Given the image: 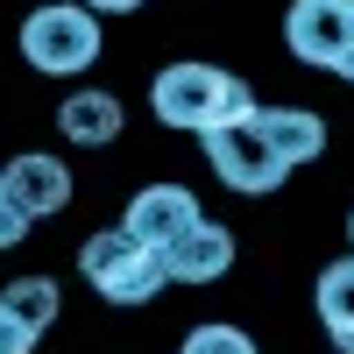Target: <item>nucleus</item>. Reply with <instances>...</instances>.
Returning <instances> with one entry per match:
<instances>
[{"label": "nucleus", "mask_w": 354, "mask_h": 354, "mask_svg": "<svg viewBox=\"0 0 354 354\" xmlns=\"http://www.w3.org/2000/svg\"><path fill=\"white\" fill-rule=\"evenodd\" d=\"M156 255H163V277H170V283H220V277L234 270V234H227L220 220L198 213L185 234H170Z\"/></svg>", "instance_id": "7"}, {"label": "nucleus", "mask_w": 354, "mask_h": 354, "mask_svg": "<svg viewBox=\"0 0 354 354\" xmlns=\"http://www.w3.org/2000/svg\"><path fill=\"white\" fill-rule=\"evenodd\" d=\"M21 241H28V220L15 213L8 198H0V248H21Z\"/></svg>", "instance_id": "15"}, {"label": "nucleus", "mask_w": 354, "mask_h": 354, "mask_svg": "<svg viewBox=\"0 0 354 354\" xmlns=\"http://www.w3.org/2000/svg\"><path fill=\"white\" fill-rule=\"evenodd\" d=\"M0 312H15L21 326L43 340V333L57 326V312H64V298H57V283H50V277H15L8 290H0Z\"/></svg>", "instance_id": "12"}, {"label": "nucleus", "mask_w": 354, "mask_h": 354, "mask_svg": "<svg viewBox=\"0 0 354 354\" xmlns=\"http://www.w3.org/2000/svg\"><path fill=\"white\" fill-rule=\"evenodd\" d=\"M347 255H354V213H347Z\"/></svg>", "instance_id": "18"}, {"label": "nucleus", "mask_w": 354, "mask_h": 354, "mask_svg": "<svg viewBox=\"0 0 354 354\" xmlns=\"http://www.w3.org/2000/svg\"><path fill=\"white\" fill-rule=\"evenodd\" d=\"M333 71H340V78L354 85V43H347V57H340V64H333Z\"/></svg>", "instance_id": "17"}, {"label": "nucleus", "mask_w": 354, "mask_h": 354, "mask_svg": "<svg viewBox=\"0 0 354 354\" xmlns=\"http://www.w3.org/2000/svg\"><path fill=\"white\" fill-rule=\"evenodd\" d=\"M78 277L93 283V298H106V305H149L156 290L170 283L163 255L149 241H135L128 227H100L93 241L78 248Z\"/></svg>", "instance_id": "2"}, {"label": "nucleus", "mask_w": 354, "mask_h": 354, "mask_svg": "<svg viewBox=\"0 0 354 354\" xmlns=\"http://www.w3.org/2000/svg\"><path fill=\"white\" fill-rule=\"evenodd\" d=\"M21 57L43 78H78L85 64H100V15L78 0H50L21 21Z\"/></svg>", "instance_id": "3"}, {"label": "nucleus", "mask_w": 354, "mask_h": 354, "mask_svg": "<svg viewBox=\"0 0 354 354\" xmlns=\"http://www.w3.org/2000/svg\"><path fill=\"white\" fill-rule=\"evenodd\" d=\"M192 220H198V198L185 185H149V192H135L128 213H121V227L135 234V241H149V248H163L170 234H185Z\"/></svg>", "instance_id": "8"}, {"label": "nucleus", "mask_w": 354, "mask_h": 354, "mask_svg": "<svg viewBox=\"0 0 354 354\" xmlns=\"http://www.w3.org/2000/svg\"><path fill=\"white\" fill-rule=\"evenodd\" d=\"M340 8H354V0H340Z\"/></svg>", "instance_id": "19"}, {"label": "nucleus", "mask_w": 354, "mask_h": 354, "mask_svg": "<svg viewBox=\"0 0 354 354\" xmlns=\"http://www.w3.org/2000/svg\"><path fill=\"white\" fill-rule=\"evenodd\" d=\"M28 347H36V333H28L15 312H0V354H28Z\"/></svg>", "instance_id": "14"}, {"label": "nucleus", "mask_w": 354, "mask_h": 354, "mask_svg": "<svg viewBox=\"0 0 354 354\" xmlns=\"http://www.w3.org/2000/svg\"><path fill=\"white\" fill-rule=\"evenodd\" d=\"M255 128H262V142L277 149L283 170H298V163H312V156H326V121H319L312 106H255Z\"/></svg>", "instance_id": "9"}, {"label": "nucleus", "mask_w": 354, "mask_h": 354, "mask_svg": "<svg viewBox=\"0 0 354 354\" xmlns=\"http://www.w3.org/2000/svg\"><path fill=\"white\" fill-rule=\"evenodd\" d=\"M205 142V163H213V177L227 192H248V198H262V192H277L283 185V163H277V149L262 142V128H255V113H241V121H220V128H205L198 135Z\"/></svg>", "instance_id": "4"}, {"label": "nucleus", "mask_w": 354, "mask_h": 354, "mask_svg": "<svg viewBox=\"0 0 354 354\" xmlns=\"http://www.w3.org/2000/svg\"><path fill=\"white\" fill-rule=\"evenodd\" d=\"M185 354H255V340L241 326H227V319H205V326L185 333Z\"/></svg>", "instance_id": "13"}, {"label": "nucleus", "mask_w": 354, "mask_h": 354, "mask_svg": "<svg viewBox=\"0 0 354 354\" xmlns=\"http://www.w3.org/2000/svg\"><path fill=\"white\" fill-rule=\"evenodd\" d=\"M78 8H93V15H135L142 0H78Z\"/></svg>", "instance_id": "16"}, {"label": "nucleus", "mask_w": 354, "mask_h": 354, "mask_svg": "<svg viewBox=\"0 0 354 354\" xmlns=\"http://www.w3.org/2000/svg\"><path fill=\"white\" fill-rule=\"evenodd\" d=\"M121 100L113 93H71L64 106H57V128H64V142H78V149H100V142L121 135Z\"/></svg>", "instance_id": "10"}, {"label": "nucleus", "mask_w": 354, "mask_h": 354, "mask_svg": "<svg viewBox=\"0 0 354 354\" xmlns=\"http://www.w3.org/2000/svg\"><path fill=\"white\" fill-rule=\"evenodd\" d=\"M0 198L36 227V220H50V213L71 205V170L57 156H43V149H28V156H15L8 170H0Z\"/></svg>", "instance_id": "6"}, {"label": "nucleus", "mask_w": 354, "mask_h": 354, "mask_svg": "<svg viewBox=\"0 0 354 354\" xmlns=\"http://www.w3.org/2000/svg\"><path fill=\"white\" fill-rule=\"evenodd\" d=\"M149 106H156L163 128L205 135V128H220V121H241V113H255V93H248L234 71L185 57V64H163V71L149 78Z\"/></svg>", "instance_id": "1"}, {"label": "nucleus", "mask_w": 354, "mask_h": 354, "mask_svg": "<svg viewBox=\"0 0 354 354\" xmlns=\"http://www.w3.org/2000/svg\"><path fill=\"white\" fill-rule=\"evenodd\" d=\"M283 43L298 64L312 71H333L347 43H354V8H340V0H290V15H283Z\"/></svg>", "instance_id": "5"}, {"label": "nucleus", "mask_w": 354, "mask_h": 354, "mask_svg": "<svg viewBox=\"0 0 354 354\" xmlns=\"http://www.w3.org/2000/svg\"><path fill=\"white\" fill-rule=\"evenodd\" d=\"M319 326L340 354H354V255L319 270Z\"/></svg>", "instance_id": "11"}]
</instances>
